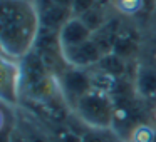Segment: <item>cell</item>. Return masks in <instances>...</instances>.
I'll return each instance as SVG.
<instances>
[{"mask_svg":"<svg viewBox=\"0 0 156 142\" xmlns=\"http://www.w3.org/2000/svg\"><path fill=\"white\" fill-rule=\"evenodd\" d=\"M42 30L41 14L34 0H2L0 47L2 55L24 60L32 54Z\"/></svg>","mask_w":156,"mask_h":142,"instance_id":"6da1fadb","label":"cell"},{"mask_svg":"<svg viewBox=\"0 0 156 142\" xmlns=\"http://www.w3.org/2000/svg\"><path fill=\"white\" fill-rule=\"evenodd\" d=\"M84 124L92 129H109L114 124L116 107L109 92L91 89L72 107Z\"/></svg>","mask_w":156,"mask_h":142,"instance_id":"7a4b0ae2","label":"cell"},{"mask_svg":"<svg viewBox=\"0 0 156 142\" xmlns=\"http://www.w3.org/2000/svg\"><path fill=\"white\" fill-rule=\"evenodd\" d=\"M24 87V72L19 60L2 55L0 60V99L2 104L15 107L20 100V92Z\"/></svg>","mask_w":156,"mask_h":142,"instance_id":"3957f363","label":"cell"},{"mask_svg":"<svg viewBox=\"0 0 156 142\" xmlns=\"http://www.w3.org/2000/svg\"><path fill=\"white\" fill-rule=\"evenodd\" d=\"M102 57H104V54L92 39L81 45H76V47L62 49V59H64L66 65L74 69H82V70L96 67Z\"/></svg>","mask_w":156,"mask_h":142,"instance_id":"277c9868","label":"cell"},{"mask_svg":"<svg viewBox=\"0 0 156 142\" xmlns=\"http://www.w3.org/2000/svg\"><path fill=\"white\" fill-rule=\"evenodd\" d=\"M61 87H62V92H64L67 102L71 104V107H74L79 99L92 89L91 75L86 70H82V69L71 67V70H66L62 74Z\"/></svg>","mask_w":156,"mask_h":142,"instance_id":"5b68a950","label":"cell"},{"mask_svg":"<svg viewBox=\"0 0 156 142\" xmlns=\"http://www.w3.org/2000/svg\"><path fill=\"white\" fill-rule=\"evenodd\" d=\"M57 37H59L61 49H69V47H76V45H81V44H84V42L91 40L92 30L84 24V20H82L81 17L72 15V17L61 27Z\"/></svg>","mask_w":156,"mask_h":142,"instance_id":"8992f818","label":"cell"},{"mask_svg":"<svg viewBox=\"0 0 156 142\" xmlns=\"http://www.w3.org/2000/svg\"><path fill=\"white\" fill-rule=\"evenodd\" d=\"M134 90L144 100H156V65L139 62L134 72Z\"/></svg>","mask_w":156,"mask_h":142,"instance_id":"52a82bcc","label":"cell"},{"mask_svg":"<svg viewBox=\"0 0 156 142\" xmlns=\"http://www.w3.org/2000/svg\"><path fill=\"white\" fill-rule=\"evenodd\" d=\"M79 17H81L82 20H84V24L92 30V34H94L96 30H99V29L109 20V17L104 14V10H102L99 5H94L92 8H89L87 12H84V14L79 15Z\"/></svg>","mask_w":156,"mask_h":142,"instance_id":"ba28073f","label":"cell"},{"mask_svg":"<svg viewBox=\"0 0 156 142\" xmlns=\"http://www.w3.org/2000/svg\"><path fill=\"white\" fill-rule=\"evenodd\" d=\"M112 7L119 15L134 17L144 10V0H112Z\"/></svg>","mask_w":156,"mask_h":142,"instance_id":"9c48e42d","label":"cell"},{"mask_svg":"<svg viewBox=\"0 0 156 142\" xmlns=\"http://www.w3.org/2000/svg\"><path fill=\"white\" fill-rule=\"evenodd\" d=\"M96 67L102 69L104 72H108V74L118 77V75H121L122 72H124V59L111 52V54H106Z\"/></svg>","mask_w":156,"mask_h":142,"instance_id":"30bf717a","label":"cell"},{"mask_svg":"<svg viewBox=\"0 0 156 142\" xmlns=\"http://www.w3.org/2000/svg\"><path fill=\"white\" fill-rule=\"evenodd\" d=\"M129 142H156V127L151 124H138L129 134Z\"/></svg>","mask_w":156,"mask_h":142,"instance_id":"8fae6325","label":"cell"},{"mask_svg":"<svg viewBox=\"0 0 156 142\" xmlns=\"http://www.w3.org/2000/svg\"><path fill=\"white\" fill-rule=\"evenodd\" d=\"M94 5H98V0H74L72 5V15H82L84 12H87L89 8H92Z\"/></svg>","mask_w":156,"mask_h":142,"instance_id":"7c38bea8","label":"cell"},{"mask_svg":"<svg viewBox=\"0 0 156 142\" xmlns=\"http://www.w3.org/2000/svg\"><path fill=\"white\" fill-rule=\"evenodd\" d=\"M52 2H55L57 5H62V7H67L72 10V5H74V0H52Z\"/></svg>","mask_w":156,"mask_h":142,"instance_id":"4fadbf2b","label":"cell"},{"mask_svg":"<svg viewBox=\"0 0 156 142\" xmlns=\"http://www.w3.org/2000/svg\"><path fill=\"white\" fill-rule=\"evenodd\" d=\"M149 62H151L153 65H156V45L153 47V50H151V59H149Z\"/></svg>","mask_w":156,"mask_h":142,"instance_id":"5bb4252c","label":"cell"},{"mask_svg":"<svg viewBox=\"0 0 156 142\" xmlns=\"http://www.w3.org/2000/svg\"><path fill=\"white\" fill-rule=\"evenodd\" d=\"M153 120H154V124H156V107H154V110H153Z\"/></svg>","mask_w":156,"mask_h":142,"instance_id":"9a60e30c","label":"cell"},{"mask_svg":"<svg viewBox=\"0 0 156 142\" xmlns=\"http://www.w3.org/2000/svg\"><path fill=\"white\" fill-rule=\"evenodd\" d=\"M128 142H129V140H128Z\"/></svg>","mask_w":156,"mask_h":142,"instance_id":"2e32d148","label":"cell"}]
</instances>
